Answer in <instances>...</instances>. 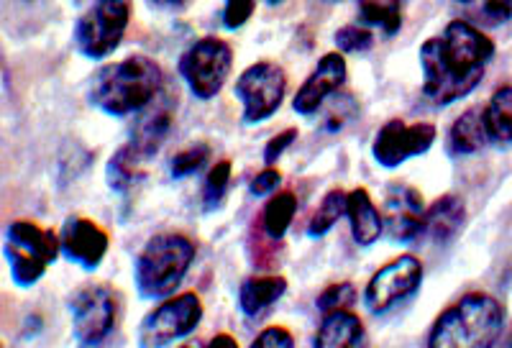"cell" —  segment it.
Returning <instances> with one entry per match:
<instances>
[{
    "instance_id": "10",
    "label": "cell",
    "mask_w": 512,
    "mask_h": 348,
    "mask_svg": "<svg viewBox=\"0 0 512 348\" xmlns=\"http://www.w3.org/2000/svg\"><path fill=\"white\" fill-rule=\"evenodd\" d=\"M420 282H423V264H420V259L402 254L397 259L387 261L369 279L367 290H364V302H367L369 313H390L397 302L408 300L410 295L420 290Z\"/></svg>"
},
{
    "instance_id": "2",
    "label": "cell",
    "mask_w": 512,
    "mask_h": 348,
    "mask_svg": "<svg viewBox=\"0 0 512 348\" xmlns=\"http://www.w3.org/2000/svg\"><path fill=\"white\" fill-rule=\"evenodd\" d=\"M162 90V67L146 54H134L113 62L90 82V103L108 116H131L144 113Z\"/></svg>"
},
{
    "instance_id": "32",
    "label": "cell",
    "mask_w": 512,
    "mask_h": 348,
    "mask_svg": "<svg viewBox=\"0 0 512 348\" xmlns=\"http://www.w3.org/2000/svg\"><path fill=\"white\" fill-rule=\"evenodd\" d=\"M254 8H256L254 0H228L226 6H223V11H221L223 26H226V29H231V31L241 29V26H244L246 21L254 16Z\"/></svg>"
},
{
    "instance_id": "31",
    "label": "cell",
    "mask_w": 512,
    "mask_h": 348,
    "mask_svg": "<svg viewBox=\"0 0 512 348\" xmlns=\"http://www.w3.org/2000/svg\"><path fill=\"white\" fill-rule=\"evenodd\" d=\"M464 8H472L469 18H472L477 29L479 24H482V29L484 26H502L512 16V3H464Z\"/></svg>"
},
{
    "instance_id": "25",
    "label": "cell",
    "mask_w": 512,
    "mask_h": 348,
    "mask_svg": "<svg viewBox=\"0 0 512 348\" xmlns=\"http://www.w3.org/2000/svg\"><path fill=\"white\" fill-rule=\"evenodd\" d=\"M297 213V198L295 192H280L274 195L267 205H264L262 223L267 236L282 238L287 233V228L292 226V218Z\"/></svg>"
},
{
    "instance_id": "17",
    "label": "cell",
    "mask_w": 512,
    "mask_h": 348,
    "mask_svg": "<svg viewBox=\"0 0 512 348\" xmlns=\"http://www.w3.org/2000/svg\"><path fill=\"white\" fill-rule=\"evenodd\" d=\"M346 218H349L351 236L359 246H372L379 241L384 231V218L377 205L372 203V195L367 187H356L346 198Z\"/></svg>"
},
{
    "instance_id": "8",
    "label": "cell",
    "mask_w": 512,
    "mask_h": 348,
    "mask_svg": "<svg viewBox=\"0 0 512 348\" xmlns=\"http://www.w3.org/2000/svg\"><path fill=\"white\" fill-rule=\"evenodd\" d=\"M203 320V302L195 292L169 297L139 325V348H164L190 336Z\"/></svg>"
},
{
    "instance_id": "7",
    "label": "cell",
    "mask_w": 512,
    "mask_h": 348,
    "mask_svg": "<svg viewBox=\"0 0 512 348\" xmlns=\"http://www.w3.org/2000/svg\"><path fill=\"white\" fill-rule=\"evenodd\" d=\"M131 21V6L123 0H100L77 18L75 44L82 57L105 59L116 52Z\"/></svg>"
},
{
    "instance_id": "23",
    "label": "cell",
    "mask_w": 512,
    "mask_h": 348,
    "mask_svg": "<svg viewBox=\"0 0 512 348\" xmlns=\"http://www.w3.org/2000/svg\"><path fill=\"white\" fill-rule=\"evenodd\" d=\"M141 167H144V162L136 157V151L128 144H123L105 164V182H108L111 190L128 192L144 177V169Z\"/></svg>"
},
{
    "instance_id": "18",
    "label": "cell",
    "mask_w": 512,
    "mask_h": 348,
    "mask_svg": "<svg viewBox=\"0 0 512 348\" xmlns=\"http://www.w3.org/2000/svg\"><path fill=\"white\" fill-rule=\"evenodd\" d=\"M364 323L351 310L323 318L315 333L313 348H364Z\"/></svg>"
},
{
    "instance_id": "16",
    "label": "cell",
    "mask_w": 512,
    "mask_h": 348,
    "mask_svg": "<svg viewBox=\"0 0 512 348\" xmlns=\"http://www.w3.org/2000/svg\"><path fill=\"white\" fill-rule=\"evenodd\" d=\"M425 203L415 187L390 185L384 198V231L395 241H413L425 231Z\"/></svg>"
},
{
    "instance_id": "26",
    "label": "cell",
    "mask_w": 512,
    "mask_h": 348,
    "mask_svg": "<svg viewBox=\"0 0 512 348\" xmlns=\"http://www.w3.org/2000/svg\"><path fill=\"white\" fill-rule=\"evenodd\" d=\"M346 198H349V192L344 190H331L323 198V203L318 205V210L313 213L308 223V236L310 238H320L326 236L333 226L338 223V218H344L346 215Z\"/></svg>"
},
{
    "instance_id": "29",
    "label": "cell",
    "mask_w": 512,
    "mask_h": 348,
    "mask_svg": "<svg viewBox=\"0 0 512 348\" xmlns=\"http://www.w3.org/2000/svg\"><path fill=\"white\" fill-rule=\"evenodd\" d=\"M356 302V290L351 282H338V285H331L328 290L320 292V297L315 300L318 310L323 315L331 313H344Z\"/></svg>"
},
{
    "instance_id": "37",
    "label": "cell",
    "mask_w": 512,
    "mask_h": 348,
    "mask_svg": "<svg viewBox=\"0 0 512 348\" xmlns=\"http://www.w3.org/2000/svg\"><path fill=\"white\" fill-rule=\"evenodd\" d=\"M154 8H185V3H152Z\"/></svg>"
},
{
    "instance_id": "22",
    "label": "cell",
    "mask_w": 512,
    "mask_h": 348,
    "mask_svg": "<svg viewBox=\"0 0 512 348\" xmlns=\"http://www.w3.org/2000/svg\"><path fill=\"white\" fill-rule=\"evenodd\" d=\"M484 128L492 144H512V85L497 87L487 105L482 108Z\"/></svg>"
},
{
    "instance_id": "14",
    "label": "cell",
    "mask_w": 512,
    "mask_h": 348,
    "mask_svg": "<svg viewBox=\"0 0 512 348\" xmlns=\"http://www.w3.org/2000/svg\"><path fill=\"white\" fill-rule=\"evenodd\" d=\"M175 108L177 100L172 95H162L154 100L144 113H139L134 128H131V139L128 146L136 151L141 162H149L159 154L164 141L169 139L172 128H175Z\"/></svg>"
},
{
    "instance_id": "20",
    "label": "cell",
    "mask_w": 512,
    "mask_h": 348,
    "mask_svg": "<svg viewBox=\"0 0 512 348\" xmlns=\"http://www.w3.org/2000/svg\"><path fill=\"white\" fill-rule=\"evenodd\" d=\"M489 144L487 128H484L482 108H469L461 113L448 131V151L451 154H477Z\"/></svg>"
},
{
    "instance_id": "3",
    "label": "cell",
    "mask_w": 512,
    "mask_h": 348,
    "mask_svg": "<svg viewBox=\"0 0 512 348\" xmlns=\"http://www.w3.org/2000/svg\"><path fill=\"white\" fill-rule=\"evenodd\" d=\"M505 325V310L492 295L469 292L433 323L428 348H492Z\"/></svg>"
},
{
    "instance_id": "1",
    "label": "cell",
    "mask_w": 512,
    "mask_h": 348,
    "mask_svg": "<svg viewBox=\"0 0 512 348\" xmlns=\"http://www.w3.org/2000/svg\"><path fill=\"white\" fill-rule=\"evenodd\" d=\"M495 41L466 18L448 21L446 29L420 47L423 95L436 105H451L477 90L484 80Z\"/></svg>"
},
{
    "instance_id": "30",
    "label": "cell",
    "mask_w": 512,
    "mask_h": 348,
    "mask_svg": "<svg viewBox=\"0 0 512 348\" xmlns=\"http://www.w3.org/2000/svg\"><path fill=\"white\" fill-rule=\"evenodd\" d=\"M338 52L346 54H361L369 52L374 47V34L367 26H341V29L333 34Z\"/></svg>"
},
{
    "instance_id": "5",
    "label": "cell",
    "mask_w": 512,
    "mask_h": 348,
    "mask_svg": "<svg viewBox=\"0 0 512 348\" xmlns=\"http://www.w3.org/2000/svg\"><path fill=\"white\" fill-rule=\"evenodd\" d=\"M3 251H6L13 282L18 287H31L47 274L62 246H59V236L54 231L29 221H16L6 228Z\"/></svg>"
},
{
    "instance_id": "21",
    "label": "cell",
    "mask_w": 512,
    "mask_h": 348,
    "mask_svg": "<svg viewBox=\"0 0 512 348\" xmlns=\"http://www.w3.org/2000/svg\"><path fill=\"white\" fill-rule=\"evenodd\" d=\"M464 200L456 198V195H443L441 200L431 205V208L425 210V231L433 241H448V238H454L456 231L464 223Z\"/></svg>"
},
{
    "instance_id": "36",
    "label": "cell",
    "mask_w": 512,
    "mask_h": 348,
    "mask_svg": "<svg viewBox=\"0 0 512 348\" xmlns=\"http://www.w3.org/2000/svg\"><path fill=\"white\" fill-rule=\"evenodd\" d=\"M205 348H239V343H236L231 333H218V336L210 338Z\"/></svg>"
},
{
    "instance_id": "33",
    "label": "cell",
    "mask_w": 512,
    "mask_h": 348,
    "mask_svg": "<svg viewBox=\"0 0 512 348\" xmlns=\"http://www.w3.org/2000/svg\"><path fill=\"white\" fill-rule=\"evenodd\" d=\"M249 348H295V338L285 325H269Z\"/></svg>"
},
{
    "instance_id": "24",
    "label": "cell",
    "mask_w": 512,
    "mask_h": 348,
    "mask_svg": "<svg viewBox=\"0 0 512 348\" xmlns=\"http://www.w3.org/2000/svg\"><path fill=\"white\" fill-rule=\"evenodd\" d=\"M359 21L364 26H374V29H382L384 36H395L402 29V6L395 0H387V3H374V0H361L359 6Z\"/></svg>"
},
{
    "instance_id": "35",
    "label": "cell",
    "mask_w": 512,
    "mask_h": 348,
    "mask_svg": "<svg viewBox=\"0 0 512 348\" xmlns=\"http://www.w3.org/2000/svg\"><path fill=\"white\" fill-rule=\"evenodd\" d=\"M280 182H282L280 169L267 167L264 172H259L254 180L249 182V192L254 195V198H264V195H272V192L280 187Z\"/></svg>"
},
{
    "instance_id": "13",
    "label": "cell",
    "mask_w": 512,
    "mask_h": 348,
    "mask_svg": "<svg viewBox=\"0 0 512 348\" xmlns=\"http://www.w3.org/2000/svg\"><path fill=\"white\" fill-rule=\"evenodd\" d=\"M59 246H62V254L72 264L93 272V269L100 267V261L105 259V254H108L111 238H108L105 228H100L90 218L72 215V218L64 221L62 233H59Z\"/></svg>"
},
{
    "instance_id": "27",
    "label": "cell",
    "mask_w": 512,
    "mask_h": 348,
    "mask_svg": "<svg viewBox=\"0 0 512 348\" xmlns=\"http://www.w3.org/2000/svg\"><path fill=\"white\" fill-rule=\"evenodd\" d=\"M228 185H231V162H228V159H223V162H218L216 167L205 174V182H203V210L205 213L221 208L223 198H226Z\"/></svg>"
},
{
    "instance_id": "12",
    "label": "cell",
    "mask_w": 512,
    "mask_h": 348,
    "mask_svg": "<svg viewBox=\"0 0 512 348\" xmlns=\"http://www.w3.org/2000/svg\"><path fill=\"white\" fill-rule=\"evenodd\" d=\"M72 333L82 346H98L116 325V295L105 285H88L70 300Z\"/></svg>"
},
{
    "instance_id": "28",
    "label": "cell",
    "mask_w": 512,
    "mask_h": 348,
    "mask_svg": "<svg viewBox=\"0 0 512 348\" xmlns=\"http://www.w3.org/2000/svg\"><path fill=\"white\" fill-rule=\"evenodd\" d=\"M208 159H210L208 144H192L172 157V162H169V174H172V180H185V177H190V174L200 172Z\"/></svg>"
},
{
    "instance_id": "9",
    "label": "cell",
    "mask_w": 512,
    "mask_h": 348,
    "mask_svg": "<svg viewBox=\"0 0 512 348\" xmlns=\"http://www.w3.org/2000/svg\"><path fill=\"white\" fill-rule=\"evenodd\" d=\"M233 93L244 105V121L262 123L280 111L287 93V77L277 64L256 62L241 72Z\"/></svg>"
},
{
    "instance_id": "6",
    "label": "cell",
    "mask_w": 512,
    "mask_h": 348,
    "mask_svg": "<svg viewBox=\"0 0 512 348\" xmlns=\"http://www.w3.org/2000/svg\"><path fill=\"white\" fill-rule=\"evenodd\" d=\"M233 67L231 44L221 36H203L182 54L180 75L190 93L200 100L216 98Z\"/></svg>"
},
{
    "instance_id": "34",
    "label": "cell",
    "mask_w": 512,
    "mask_h": 348,
    "mask_svg": "<svg viewBox=\"0 0 512 348\" xmlns=\"http://www.w3.org/2000/svg\"><path fill=\"white\" fill-rule=\"evenodd\" d=\"M295 139H297L295 128H285L282 134L272 136V139L267 141V146H264V164H267V167H272V164L277 162V159H280L292 144H295Z\"/></svg>"
},
{
    "instance_id": "4",
    "label": "cell",
    "mask_w": 512,
    "mask_h": 348,
    "mask_svg": "<svg viewBox=\"0 0 512 348\" xmlns=\"http://www.w3.org/2000/svg\"><path fill=\"white\" fill-rule=\"evenodd\" d=\"M195 261V244L180 233H157L136 256V287L146 300L175 295Z\"/></svg>"
},
{
    "instance_id": "19",
    "label": "cell",
    "mask_w": 512,
    "mask_h": 348,
    "mask_svg": "<svg viewBox=\"0 0 512 348\" xmlns=\"http://www.w3.org/2000/svg\"><path fill=\"white\" fill-rule=\"evenodd\" d=\"M287 292V279L280 274H264V277H249L241 282L239 305L241 313L249 318H259L267 313L274 302H280Z\"/></svg>"
},
{
    "instance_id": "15",
    "label": "cell",
    "mask_w": 512,
    "mask_h": 348,
    "mask_svg": "<svg viewBox=\"0 0 512 348\" xmlns=\"http://www.w3.org/2000/svg\"><path fill=\"white\" fill-rule=\"evenodd\" d=\"M346 82V59L344 54L328 52L320 57V62L315 64V70L310 72L308 80L300 85V90L295 93L292 100V108L300 116H313L318 113L326 100L331 95H336Z\"/></svg>"
},
{
    "instance_id": "11",
    "label": "cell",
    "mask_w": 512,
    "mask_h": 348,
    "mask_svg": "<svg viewBox=\"0 0 512 348\" xmlns=\"http://www.w3.org/2000/svg\"><path fill=\"white\" fill-rule=\"evenodd\" d=\"M436 126L433 123H405L400 118L387 121L374 136L372 157L379 167L395 169L413 157H423L436 144Z\"/></svg>"
},
{
    "instance_id": "38",
    "label": "cell",
    "mask_w": 512,
    "mask_h": 348,
    "mask_svg": "<svg viewBox=\"0 0 512 348\" xmlns=\"http://www.w3.org/2000/svg\"><path fill=\"white\" fill-rule=\"evenodd\" d=\"M180 348H205V346L200 341H187V343H182Z\"/></svg>"
}]
</instances>
